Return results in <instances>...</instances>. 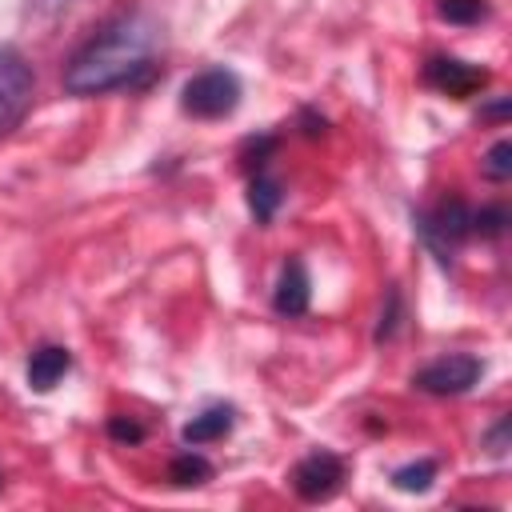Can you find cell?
I'll return each instance as SVG.
<instances>
[{
  "label": "cell",
  "instance_id": "cell-1",
  "mask_svg": "<svg viewBox=\"0 0 512 512\" xmlns=\"http://www.w3.org/2000/svg\"><path fill=\"white\" fill-rule=\"evenodd\" d=\"M160 28L144 12H124L108 20L64 68V88L72 96H100L124 84H136L156 56Z\"/></svg>",
  "mask_w": 512,
  "mask_h": 512
},
{
  "label": "cell",
  "instance_id": "cell-2",
  "mask_svg": "<svg viewBox=\"0 0 512 512\" xmlns=\"http://www.w3.org/2000/svg\"><path fill=\"white\" fill-rule=\"evenodd\" d=\"M180 104H184V112H192L200 120H220V116L236 112V104H240V80L228 68H204V72H196L184 84Z\"/></svg>",
  "mask_w": 512,
  "mask_h": 512
},
{
  "label": "cell",
  "instance_id": "cell-3",
  "mask_svg": "<svg viewBox=\"0 0 512 512\" xmlns=\"http://www.w3.org/2000/svg\"><path fill=\"white\" fill-rule=\"evenodd\" d=\"M32 88H36L32 64L12 44H0V136L24 120L32 104Z\"/></svg>",
  "mask_w": 512,
  "mask_h": 512
},
{
  "label": "cell",
  "instance_id": "cell-4",
  "mask_svg": "<svg viewBox=\"0 0 512 512\" xmlns=\"http://www.w3.org/2000/svg\"><path fill=\"white\" fill-rule=\"evenodd\" d=\"M480 360L476 356H464V352H448V356H440V360H432V364H424L420 372H416V388H424V392H432V396H456V392H468L476 380H480Z\"/></svg>",
  "mask_w": 512,
  "mask_h": 512
},
{
  "label": "cell",
  "instance_id": "cell-5",
  "mask_svg": "<svg viewBox=\"0 0 512 512\" xmlns=\"http://www.w3.org/2000/svg\"><path fill=\"white\" fill-rule=\"evenodd\" d=\"M340 480H344V464H340V456H332V452H312V456H304V460L292 468V484H296V492H300L304 500H324V496H332V492L340 488Z\"/></svg>",
  "mask_w": 512,
  "mask_h": 512
},
{
  "label": "cell",
  "instance_id": "cell-6",
  "mask_svg": "<svg viewBox=\"0 0 512 512\" xmlns=\"http://www.w3.org/2000/svg\"><path fill=\"white\" fill-rule=\"evenodd\" d=\"M424 76H428L432 88H440V92H448V96H468V92H476V88L488 80L484 68L464 64V60H444V56H436Z\"/></svg>",
  "mask_w": 512,
  "mask_h": 512
},
{
  "label": "cell",
  "instance_id": "cell-7",
  "mask_svg": "<svg viewBox=\"0 0 512 512\" xmlns=\"http://www.w3.org/2000/svg\"><path fill=\"white\" fill-rule=\"evenodd\" d=\"M308 296H312V280H308L304 260H288L280 272V284H276V312L300 316V312H308Z\"/></svg>",
  "mask_w": 512,
  "mask_h": 512
},
{
  "label": "cell",
  "instance_id": "cell-8",
  "mask_svg": "<svg viewBox=\"0 0 512 512\" xmlns=\"http://www.w3.org/2000/svg\"><path fill=\"white\" fill-rule=\"evenodd\" d=\"M68 368H72L68 348L44 344V348H36V352L28 356V384H32L36 392H48V388H56V384L64 380Z\"/></svg>",
  "mask_w": 512,
  "mask_h": 512
},
{
  "label": "cell",
  "instance_id": "cell-9",
  "mask_svg": "<svg viewBox=\"0 0 512 512\" xmlns=\"http://www.w3.org/2000/svg\"><path fill=\"white\" fill-rule=\"evenodd\" d=\"M232 428V408H208L200 412L192 424H184V444H208V440H220L224 432Z\"/></svg>",
  "mask_w": 512,
  "mask_h": 512
},
{
  "label": "cell",
  "instance_id": "cell-10",
  "mask_svg": "<svg viewBox=\"0 0 512 512\" xmlns=\"http://www.w3.org/2000/svg\"><path fill=\"white\" fill-rule=\"evenodd\" d=\"M252 212H256V220H272V212L280 208V184L264 172V168H256V176H252Z\"/></svg>",
  "mask_w": 512,
  "mask_h": 512
},
{
  "label": "cell",
  "instance_id": "cell-11",
  "mask_svg": "<svg viewBox=\"0 0 512 512\" xmlns=\"http://www.w3.org/2000/svg\"><path fill=\"white\" fill-rule=\"evenodd\" d=\"M436 12H440L448 24H480V20H488L492 8H488L484 0H440Z\"/></svg>",
  "mask_w": 512,
  "mask_h": 512
},
{
  "label": "cell",
  "instance_id": "cell-12",
  "mask_svg": "<svg viewBox=\"0 0 512 512\" xmlns=\"http://www.w3.org/2000/svg\"><path fill=\"white\" fill-rule=\"evenodd\" d=\"M432 480H436V464L432 460H416V464H404V468L392 472V484L400 492H424Z\"/></svg>",
  "mask_w": 512,
  "mask_h": 512
},
{
  "label": "cell",
  "instance_id": "cell-13",
  "mask_svg": "<svg viewBox=\"0 0 512 512\" xmlns=\"http://www.w3.org/2000/svg\"><path fill=\"white\" fill-rule=\"evenodd\" d=\"M208 476H212V464H208L204 456H196V452H184V456L172 460V480L184 484V488H188V484H204Z\"/></svg>",
  "mask_w": 512,
  "mask_h": 512
},
{
  "label": "cell",
  "instance_id": "cell-14",
  "mask_svg": "<svg viewBox=\"0 0 512 512\" xmlns=\"http://www.w3.org/2000/svg\"><path fill=\"white\" fill-rule=\"evenodd\" d=\"M480 172H484L488 180H508V176H512V140H496V144L484 152Z\"/></svg>",
  "mask_w": 512,
  "mask_h": 512
},
{
  "label": "cell",
  "instance_id": "cell-15",
  "mask_svg": "<svg viewBox=\"0 0 512 512\" xmlns=\"http://www.w3.org/2000/svg\"><path fill=\"white\" fill-rule=\"evenodd\" d=\"M108 432H112L116 440H132V444L144 436V428H140L136 420H112V424H108Z\"/></svg>",
  "mask_w": 512,
  "mask_h": 512
},
{
  "label": "cell",
  "instance_id": "cell-16",
  "mask_svg": "<svg viewBox=\"0 0 512 512\" xmlns=\"http://www.w3.org/2000/svg\"><path fill=\"white\" fill-rule=\"evenodd\" d=\"M504 436H508V416L492 428V436H488V444H492V452H504Z\"/></svg>",
  "mask_w": 512,
  "mask_h": 512
}]
</instances>
